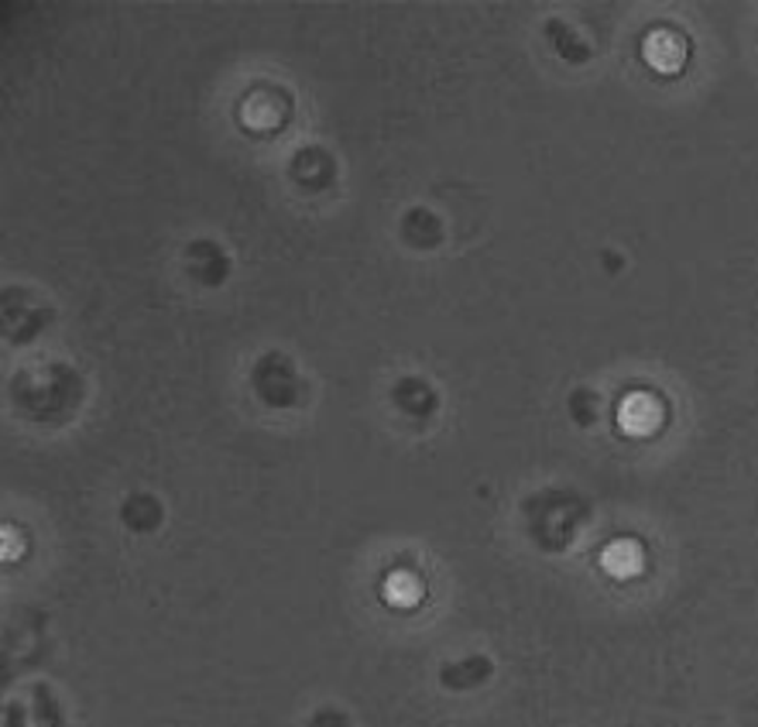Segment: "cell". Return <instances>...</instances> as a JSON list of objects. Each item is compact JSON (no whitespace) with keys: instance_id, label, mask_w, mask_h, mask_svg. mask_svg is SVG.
I'll use <instances>...</instances> for the list:
<instances>
[{"instance_id":"obj_1","label":"cell","mask_w":758,"mask_h":727,"mask_svg":"<svg viewBox=\"0 0 758 727\" xmlns=\"http://www.w3.org/2000/svg\"><path fill=\"white\" fill-rule=\"evenodd\" d=\"M659 422H662V406H659V398H652L646 391L628 395L618 406V426L628 436H649L659 429Z\"/></svg>"},{"instance_id":"obj_2","label":"cell","mask_w":758,"mask_h":727,"mask_svg":"<svg viewBox=\"0 0 758 727\" xmlns=\"http://www.w3.org/2000/svg\"><path fill=\"white\" fill-rule=\"evenodd\" d=\"M642 56H646V62H649L656 72L672 76V72H680L684 62H687V42H684V38L676 34V31L659 28V31H652V34L646 38Z\"/></svg>"},{"instance_id":"obj_3","label":"cell","mask_w":758,"mask_h":727,"mask_svg":"<svg viewBox=\"0 0 758 727\" xmlns=\"http://www.w3.org/2000/svg\"><path fill=\"white\" fill-rule=\"evenodd\" d=\"M601 562H605V570H608L615 580H628V577H638V574H642L646 552H642V546H638L635 539H615V542L601 552Z\"/></svg>"},{"instance_id":"obj_4","label":"cell","mask_w":758,"mask_h":727,"mask_svg":"<svg viewBox=\"0 0 758 727\" xmlns=\"http://www.w3.org/2000/svg\"><path fill=\"white\" fill-rule=\"evenodd\" d=\"M385 594L391 604H398V608H412V604H419V597H422V587L412 574H395L385 584Z\"/></svg>"}]
</instances>
